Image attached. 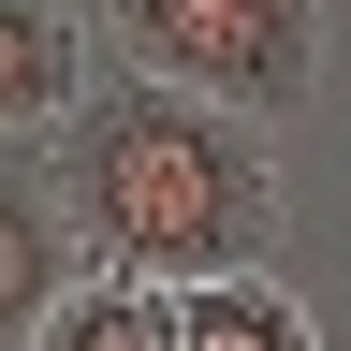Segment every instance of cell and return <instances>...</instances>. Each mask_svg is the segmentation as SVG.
<instances>
[{
    "label": "cell",
    "mask_w": 351,
    "mask_h": 351,
    "mask_svg": "<svg viewBox=\"0 0 351 351\" xmlns=\"http://www.w3.org/2000/svg\"><path fill=\"white\" fill-rule=\"evenodd\" d=\"M0 29H15V73H0L15 147L73 132V103H88V15H73V0H0Z\"/></svg>",
    "instance_id": "4"
},
{
    "label": "cell",
    "mask_w": 351,
    "mask_h": 351,
    "mask_svg": "<svg viewBox=\"0 0 351 351\" xmlns=\"http://www.w3.org/2000/svg\"><path fill=\"white\" fill-rule=\"evenodd\" d=\"M88 219H73V191H59V161L44 147H15V263H0V293H15V337L44 322V307H59L73 278H88Z\"/></svg>",
    "instance_id": "5"
},
{
    "label": "cell",
    "mask_w": 351,
    "mask_h": 351,
    "mask_svg": "<svg viewBox=\"0 0 351 351\" xmlns=\"http://www.w3.org/2000/svg\"><path fill=\"white\" fill-rule=\"evenodd\" d=\"M44 161H59L88 249L132 263V278H176V293L191 278H249V263H278V234H293V191H278L263 117L205 103V88H161V73L88 88L73 132H44Z\"/></svg>",
    "instance_id": "1"
},
{
    "label": "cell",
    "mask_w": 351,
    "mask_h": 351,
    "mask_svg": "<svg viewBox=\"0 0 351 351\" xmlns=\"http://www.w3.org/2000/svg\"><path fill=\"white\" fill-rule=\"evenodd\" d=\"M103 44L161 88H205L234 117H307L322 103V59H337V15L322 0H103Z\"/></svg>",
    "instance_id": "2"
},
{
    "label": "cell",
    "mask_w": 351,
    "mask_h": 351,
    "mask_svg": "<svg viewBox=\"0 0 351 351\" xmlns=\"http://www.w3.org/2000/svg\"><path fill=\"white\" fill-rule=\"evenodd\" d=\"M191 351H322V322L293 307L278 263H249V278H191Z\"/></svg>",
    "instance_id": "6"
},
{
    "label": "cell",
    "mask_w": 351,
    "mask_h": 351,
    "mask_svg": "<svg viewBox=\"0 0 351 351\" xmlns=\"http://www.w3.org/2000/svg\"><path fill=\"white\" fill-rule=\"evenodd\" d=\"M15 351H191V293H176V278H132V263H88Z\"/></svg>",
    "instance_id": "3"
}]
</instances>
